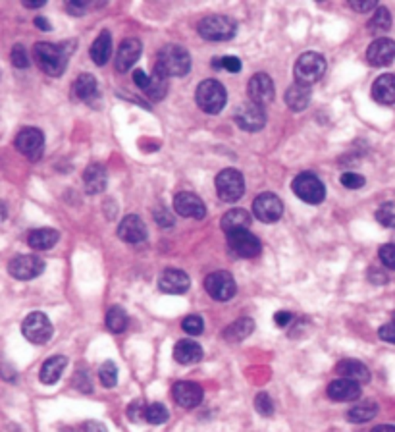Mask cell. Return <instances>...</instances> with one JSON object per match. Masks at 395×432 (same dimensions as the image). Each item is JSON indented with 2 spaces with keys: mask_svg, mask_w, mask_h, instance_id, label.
<instances>
[{
  "mask_svg": "<svg viewBox=\"0 0 395 432\" xmlns=\"http://www.w3.org/2000/svg\"><path fill=\"white\" fill-rule=\"evenodd\" d=\"M154 68L166 78H181L191 70V57L184 47L168 45L158 50Z\"/></svg>",
  "mask_w": 395,
  "mask_h": 432,
  "instance_id": "cell-1",
  "label": "cell"
},
{
  "mask_svg": "<svg viewBox=\"0 0 395 432\" xmlns=\"http://www.w3.org/2000/svg\"><path fill=\"white\" fill-rule=\"evenodd\" d=\"M33 58L39 64V68L47 75L58 78L66 72V64H68V50L62 48L60 45H52V43H35L33 47Z\"/></svg>",
  "mask_w": 395,
  "mask_h": 432,
  "instance_id": "cell-2",
  "label": "cell"
},
{
  "mask_svg": "<svg viewBox=\"0 0 395 432\" xmlns=\"http://www.w3.org/2000/svg\"><path fill=\"white\" fill-rule=\"evenodd\" d=\"M195 101L202 113L218 114L226 106L228 95L224 85L216 80H204L195 91Z\"/></svg>",
  "mask_w": 395,
  "mask_h": 432,
  "instance_id": "cell-3",
  "label": "cell"
},
{
  "mask_svg": "<svg viewBox=\"0 0 395 432\" xmlns=\"http://www.w3.org/2000/svg\"><path fill=\"white\" fill-rule=\"evenodd\" d=\"M326 72V60L318 52H305L295 62V80L303 85H313Z\"/></svg>",
  "mask_w": 395,
  "mask_h": 432,
  "instance_id": "cell-4",
  "label": "cell"
},
{
  "mask_svg": "<svg viewBox=\"0 0 395 432\" xmlns=\"http://www.w3.org/2000/svg\"><path fill=\"white\" fill-rule=\"evenodd\" d=\"M293 193L297 195L299 199L305 201L308 205H320L326 197V187L318 180V178L313 174V172H303L299 174L295 180H293Z\"/></svg>",
  "mask_w": 395,
  "mask_h": 432,
  "instance_id": "cell-5",
  "label": "cell"
},
{
  "mask_svg": "<svg viewBox=\"0 0 395 432\" xmlns=\"http://www.w3.org/2000/svg\"><path fill=\"white\" fill-rule=\"evenodd\" d=\"M235 33L237 24L228 16H209L199 24V35L207 41H230Z\"/></svg>",
  "mask_w": 395,
  "mask_h": 432,
  "instance_id": "cell-6",
  "label": "cell"
},
{
  "mask_svg": "<svg viewBox=\"0 0 395 432\" xmlns=\"http://www.w3.org/2000/svg\"><path fill=\"white\" fill-rule=\"evenodd\" d=\"M218 197L224 203H235L245 193V180L239 170L226 168L216 176Z\"/></svg>",
  "mask_w": 395,
  "mask_h": 432,
  "instance_id": "cell-7",
  "label": "cell"
},
{
  "mask_svg": "<svg viewBox=\"0 0 395 432\" xmlns=\"http://www.w3.org/2000/svg\"><path fill=\"white\" fill-rule=\"evenodd\" d=\"M22 334L35 345L47 344L52 338V322L45 312H31L22 322Z\"/></svg>",
  "mask_w": 395,
  "mask_h": 432,
  "instance_id": "cell-8",
  "label": "cell"
},
{
  "mask_svg": "<svg viewBox=\"0 0 395 432\" xmlns=\"http://www.w3.org/2000/svg\"><path fill=\"white\" fill-rule=\"evenodd\" d=\"M228 247L232 249L234 255L241 259H255L262 251L260 240L249 230H235L228 233Z\"/></svg>",
  "mask_w": 395,
  "mask_h": 432,
  "instance_id": "cell-9",
  "label": "cell"
},
{
  "mask_svg": "<svg viewBox=\"0 0 395 432\" xmlns=\"http://www.w3.org/2000/svg\"><path fill=\"white\" fill-rule=\"evenodd\" d=\"M204 289L212 299L216 301H230L237 291L234 276L226 271H218V273L209 274L204 278Z\"/></svg>",
  "mask_w": 395,
  "mask_h": 432,
  "instance_id": "cell-10",
  "label": "cell"
},
{
  "mask_svg": "<svg viewBox=\"0 0 395 432\" xmlns=\"http://www.w3.org/2000/svg\"><path fill=\"white\" fill-rule=\"evenodd\" d=\"M253 213L260 222L264 224H274L283 215V205L280 197L274 193H260L255 203H253Z\"/></svg>",
  "mask_w": 395,
  "mask_h": 432,
  "instance_id": "cell-11",
  "label": "cell"
},
{
  "mask_svg": "<svg viewBox=\"0 0 395 432\" xmlns=\"http://www.w3.org/2000/svg\"><path fill=\"white\" fill-rule=\"evenodd\" d=\"M8 271L16 280L27 282L43 274L45 263H43V259H39L37 255H20L10 261Z\"/></svg>",
  "mask_w": 395,
  "mask_h": 432,
  "instance_id": "cell-12",
  "label": "cell"
},
{
  "mask_svg": "<svg viewBox=\"0 0 395 432\" xmlns=\"http://www.w3.org/2000/svg\"><path fill=\"white\" fill-rule=\"evenodd\" d=\"M234 118L235 124L243 131H260V129L264 128V124H267L264 108L255 103H245L241 106H237Z\"/></svg>",
  "mask_w": 395,
  "mask_h": 432,
  "instance_id": "cell-13",
  "label": "cell"
},
{
  "mask_svg": "<svg viewBox=\"0 0 395 432\" xmlns=\"http://www.w3.org/2000/svg\"><path fill=\"white\" fill-rule=\"evenodd\" d=\"M16 149L29 160H39L45 149V136L37 128H25L16 136Z\"/></svg>",
  "mask_w": 395,
  "mask_h": 432,
  "instance_id": "cell-14",
  "label": "cell"
},
{
  "mask_svg": "<svg viewBox=\"0 0 395 432\" xmlns=\"http://www.w3.org/2000/svg\"><path fill=\"white\" fill-rule=\"evenodd\" d=\"M276 87L272 78L268 73H255L249 80V96L251 103L258 106H267L274 101Z\"/></svg>",
  "mask_w": 395,
  "mask_h": 432,
  "instance_id": "cell-15",
  "label": "cell"
},
{
  "mask_svg": "<svg viewBox=\"0 0 395 432\" xmlns=\"http://www.w3.org/2000/svg\"><path fill=\"white\" fill-rule=\"evenodd\" d=\"M174 208L179 216H186V218H195V220H201L207 215V207L201 201V197H197L195 193L181 192L174 197Z\"/></svg>",
  "mask_w": 395,
  "mask_h": 432,
  "instance_id": "cell-16",
  "label": "cell"
},
{
  "mask_svg": "<svg viewBox=\"0 0 395 432\" xmlns=\"http://www.w3.org/2000/svg\"><path fill=\"white\" fill-rule=\"evenodd\" d=\"M366 60L368 64L376 66V68L392 64L395 60V41L387 39V37H380L374 41L366 50Z\"/></svg>",
  "mask_w": 395,
  "mask_h": 432,
  "instance_id": "cell-17",
  "label": "cell"
},
{
  "mask_svg": "<svg viewBox=\"0 0 395 432\" xmlns=\"http://www.w3.org/2000/svg\"><path fill=\"white\" fill-rule=\"evenodd\" d=\"M172 396H174V401L178 405L186 409H193L202 401V388L197 382L186 380V382H178V384L174 386Z\"/></svg>",
  "mask_w": 395,
  "mask_h": 432,
  "instance_id": "cell-18",
  "label": "cell"
},
{
  "mask_svg": "<svg viewBox=\"0 0 395 432\" xmlns=\"http://www.w3.org/2000/svg\"><path fill=\"white\" fill-rule=\"evenodd\" d=\"M118 238L126 243H141L147 240L145 222L135 215H128L118 226Z\"/></svg>",
  "mask_w": 395,
  "mask_h": 432,
  "instance_id": "cell-19",
  "label": "cell"
},
{
  "mask_svg": "<svg viewBox=\"0 0 395 432\" xmlns=\"http://www.w3.org/2000/svg\"><path fill=\"white\" fill-rule=\"evenodd\" d=\"M139 57H141V43L137 39H126L116 55V70L121 73L128 72L137 62Z\"/></svg>",
  "mask_w": 395,
  "mask_h": 432,
  "instance_id": "cell-20",
  "label": "cell"
},
{
  "mask_svg": "<svg viewBox=\"0 0 395 432\" xmlns=\"http://www.w3.org/2000/svg\"><path fill=\"white\" fill-rule=\"evenodd\" d=\"M158 286H161L162 291L166 294H184L191 286V280L184 271H178V268H168L161 274V280H158Z\"/></svg>",
  "mask_w": 395,
  "mask_h": 432,
  "instance_id": "cell-21",
  "label": "cell"
},
{
  "mask_svg": "<svg viewBox=\"0 0 395 432\" xmlns=\"http://www.w3.org/2000/svg\"><path fill=\"white\" fill-rule=\"evenodd\" d=\"M336 373H338L341 378H347V380H353V382H359V384H364L371 380V370L368 367L361 363V361L355 359H343L339 361L336 365Z\"/></svg>",
  "mask_w": 395,
  "mask_h": 432,
  "instance_id": "cell-22",
  "label": "cell"
},
{
  "mask_svg": "<svg viewBox=\"0 0 395 432\" xmlns=\"http://www.w3.org/2000/svg\"><path fill=\"white\" fill-rule=\"evenodd\" d=\"M328 398L334 401H355L361 398V384L347 380V378H339L334 380L328 386Z\"/></svg>",
  "mask_w": 395,
  "mask_h": 432,
  "instance_id": "cell-23",
  "label": "cell"
},
{
  "mask_svg": "<svg viewBox=\"0 0 395 432\" xmlns=\"http://www.w3.org/2000/svg\"><path fill=\"white\" fill-rule=\"evenodd\" d=\"M83 182H85V187H87V193L91 195H97V193H103L106 187V182H108V176H106V168L100 164V162H93L85 168V174H83Z\"/></svg>",
  "mask_w": 395,
  "mask_h": 432,
  "instance_id": "cell-24",
  "label": "cell"
},
{
  "mask_svg": "<svg viewBox=\"0 0 395 432\" xmlns=\"http://www.w3.org/2000/svg\"><path fill=\"white\" fill-rule=\"evenodd\" d=\"M372 96L380 104H395V75L384 73L372 85Z\"/></svg>",
  "mask_w": 395,
  "mask_h": 432,
  "instance_id": "cell-25",
  "label": "cell"
},
{
  "mask_svg": "<svg viewBox=\"0 0 395 432\" xmlns=\"http://www.w3.org/2000/svg\"><path fill=\"white\" fill-rule=\"evenodd\" d=\"M58 240H60V233L54 228H37L27 236L29 247L37 249V251H49L57 245Z\"/></svg>",
  "mask_w": 395,
  "mask_h": 432,
  "instance_id": "cell-26",
  "label": "cell"
},
{
  "mask_svg": "<svg viewBox=\"0 0 395 432\" xmlns=\"http://www.w3.org/2000/svg\"><path fill=\"white\" fill-rule=\"evenodd\" d=\"M66 365H68V359H66L64 355H54V357L45 361L39 373L40 382L49 386L57 384L58 380H60V376H62V373H64Z\"/></svg>",
  "mask_w": 395,
  "mask_h": 432,
  "instance_id": "cell-27",
  "label": "cell"
},
{
  "mask_svg": "<svg viewBox=\"0 0 395 432\" xmlns=\"http://www.w3.org/2000/svg\"><path fill=\"white\" fill-rule=\"evenodd\" d=\"M308 103H311V87L308 85H303V83L295 81L291 87H288V91H285V104L290 106L293 113L305 110Z\"/></svg>",
  "mask_w": 395,
  "mask_h": 432,
  "instance_id": "cell-28",
  "label": "cell"
},
{
  "mask_svg": "<svg viewBox=\"0 0 395 432\" xmlns=\"http://www.w3.org/2000/svg\"><path fill=\"white\" fill-rule=\"evenodd\" d=\"M174 359L181 365H193L202 359V347L193 340H181L174 347Z\"/></svg>",
  "mask_w": 395,
  "mask_h": 432,
  "instance_id": "cell-29",
  "label": "cell"
},
{
  "mask_svg": "<svg viewBox=\"0 0 395 432\" xmlns=\"http://www.w3.org/2000/svg\"><path fill=\"white\" fill-rule=\"evenodd\" d=\"M251 215L245 210V208H232V210H228L226 215L222 216V222H220V226H222V230L224 232H235V230H247L251 226Z\"/></svg>",
  "mask_w": 395,
  "mask_h": 432,
  "instance_id": "cell-30",
  "label": "cell"
},
{
  "mask_svg": "<svg viewBox=\"0 0 395 432\" xmlns=\"http://www.w3.org/2000/svg\"><path fill=\"white\" fill-rule=\"evenodd\" d=\"M110 55H112V37L108 31H103L91 45V58L97 66H105L110 60Z\"/></svg>",
  "mask_w": 395,
  "mask_h": 432,
  "instance_id": "cell-31",
  "label": "cell"
},
{
  "mask_svg": "<svg viewBox=\"0 0 395 432\" xmlns=\"http://www.w3.org/2000/svg\"><path fill=\"white\" fill-rule=\"evenodd\" d=\"M253 330H255L253 319H237L224 330V340L232 342V344H239L245 338L251 336Z\"/></svg>",
  "mask_w": 395,
  "mask_h": 432,
  "instance_id": "cell-32",
  "label": "cell"
},
{
  "mask_svg": "<svg viewBox=\"0 0 395 432\" xmlns=\"http://www.w3.org/2000/svg\"><path fill=\"white\" fill-rule=\"evenodd\" d=\"M97 80L91 73H81L80 78L73 83V96L80 101H91L93 96L97 95Z\"/></svg>",
  "mask_w": 395,
  "mask_h": 432,
  "instance_id": "cell-33",
  "label": "cell"
},
{
  "mask_svg": "<svg viewBox=\"0 0 395 432\" xmlns=\"http://www.w3.org/2000/svg\"><path fill=\"white\" fill-rule=\"evenodd\" d=\"M168 93V78L162 75L156 68L151 73V81H149V87H147L145 95L151 99V101H162Z\"/></svg>",
  "mask_w": 395,
  "mask_h": 432,
  "instance_id": "cell-34",
  "label": "cell"
},
{
  "mask_svg": "<svg viewBox=\"0 0 395 432\" xmlns=\"http://www.w3.org/2000/svg\"><path fill=\"white\" fill-rule=\"evenodd\" d=\"M376 415H378V405L374 401H364L347 411V419L351 423H368Z\"/></svg>",
  "mask_w": 395,
  "mask_h": 432,
  "instance_id": "cell-35",
  "label": "cell"
},
{
  "mask_svg": "<svg viewBox=\"0 0 395 432\" xmlns=\"http://www.w3.org/2000/svg\"><path fill=\"white\" fill-rule=\"evenodd\" d=\"M128 312L124 311L121 307L114 305L110 307V311L106 312V329L110 330L112 334H120L124 330L128 329Z\"/></svg>",
  "mask_w": 395,
  "mask_h": 432,
  "instance_id": "cell-36",
  "label": "cell"
},
{
  "mask_svg": "<svg viewBox=\"0 0 395 432\" xmlns=\"http://www.w3.org/2000/svg\"><path fill=\"white\" fill-rule=\"evenodd\" d=\"M368 27H371L374 33H386L389 27H392V14L387 8H376L374 16L371 17L368 22Z\"/></svg>",
  "mask_w": 395,
  "mask_h": 432,
  "instance_id": "cell-37",
  "label": "cell"
},
{
  "mask_svg": "<svg viewBox=\"0 0 395 432\" xmlns=\"http://www.w3.org/2000/svg\"><path fill=\"white\" fill-rule=\"evenodd\" d=\"M98 378H100V384L105 388H114L118 382V367L114 365L112 361H106L98 368Z\"/></svg>",
  "mask_w": 395,
  "mask_h": 432,
  "instance_id": "cell-38",
  "label": "cell"
},
{
  "mask_svg": "<svg viewBox=\"0 0 395 432\" xmlns=\"http://www.w3.org/2000/svg\"><path fill=\"white\" fill-rule=\"evenodd\" d=\"M168 419V409L164 408L162 403H151V405L147 408V421L151 424H164Z\"/></svg>",
  "mask_w": 395,
  "mask_h": 432,
  "instance_id": "cell-39",
  "label": "cell"
},
{
  "mask_svg": "<svg viewBox=\"0 0 395 432\" xmlns=\"http://www.w3.org/2000/svg\"><path fill=\"white\" fill-rule=\"evenodd\" d=\"M376 220L386 228H395V203H384L376 210Z\"/></svg>",
  "mask_w": 395,
  "mask_h": 432,
  "instance_id": "cell-40",
  "label": "cell"
},
{
  "mask_svg": "<svg viewBox=\"0 0 395 432\" xmlns=\"http://www.w3.org/2000/svg\"><path fill=\"white\" fill-rule=\"evenodd\" d=\"M181 329L186 330L187 334H191V336H199V334H202V330H204V320H202L199 315H189V317H186L184 322H181Z\"/></svg>",
  "mask_w": 395,
  "mask_h": 432,
  "instance_id": "cell-41",
  "label": "cell"
},
{
  "mask_svg": "<svg viewBox=\"0 0 395 432\" xmlns=\"http://www.w3.org/2000/svg\"><path fill=\"white\" fill-rule=\"evenodd\" d=\"M255 408H257V411L262 417L274 415V403H272V398L267 392H260L255 398Z\"/></svg>",
  "mask_w": 395,
  "mask_h": 432,
  "instance_id": "cell-42",
  "label": "cell"
},
{
  "mask_svg": "<svg viewBox=\"0 0 395 432\" xmlns=\"http://www.w3.org/2000/svg\"><path fill=\"white\" fill-rule=\"evenodd\" d=\"M128 417L131 423H141L147 419V408L143 405V401H131L128 408Z\"/></svg>",
  "mask_w": 395,
  "mask_h": 432,
  "instance_id": "cell-43",
  "label": "cell"
},
{
  "mask_svg": "<svg viewBox=\"0 0 395 432\" xmlns=\"http://www.w3.org/2000/svg\"><path fill=\"white\" fill-rule=\"evenodd\" d=\"M10 58H12V64L16 68H27L29 66V57H27V50H25L24 45H14Z\"/></svg>",
  "mask_w": 395,
  "mask_h": 432,
  "instance_id": "cell-44",
  "label": "cell"
},
{
  "mask_svg": "<svg viewBox=\"0 0 395 432\" xmlns=\"http://www.w3.org/2000/svg\"><path fill=\"white\" fill-rule=\"evenodd\" d=\"M378 257L380 261L384 263V266H387V268H392V271H395V245H392V243H386V245H382L378 251Z\"/></svg>",
  "mask_w": 395,
  "mask_h": 432,
  "instance_id": "cell-45",
  "label": "cell"
},
{
  "mask_svg": "<svg viewBox=\"0 0 395 432\" xmlns=\"http://www.w3.org/2000/svg\"><path fill=\"white\" fill-rule=\"evenodd\" d=\"M341 184L347 189H361L364 185V178L357 172H345V174H341Z\"/></svg>",
  "mask_w": 395,
  "mask_h": 432,
  "instance_id": "cell-46",
  "label": "cell"
},
{
  "mask_svg": "<svg viewBox=\"0 0 395 432\" xmlns=\"http://www.w3.org/2000/svg\"><path fill=\"white\" fill-rule=\"evenodd\" d=\"M220 66L230 73H237L241 72V60L237 57H224L220 58Z\"/></svg>",
  "mask_w": 395,
  "mask_h": 432,
  "instance_id": "cell-47",
  "label": "cell"
},
{
  "mask_svg": "<svg viewBox=\"0 0 395 432\" xmlns=\"http://www.w3.org/2000/svg\"><path fill=\"white\" fill-rule=\"evenodd\" d=\"M154 218H156V222L162 226V228H168V226H174V216L170 215L168 208H156L154 210Z\"/></svg>",
  "mask_w": 395,
  "mask_h": 432,
  "instance_id": "cell-48",
  "label": "cell"
},
{
  "mask_svg": "<svg viewBox=\"0 0 395 432\" xmlns=\"http://www.w3.org/2000/svg\"><path fill=\"white\" fill-rule=\"evenodd\" d=\"M349 6L357 10V12H371V10L378 6V2H376V0H351Z\"/></svg>",
  "mask_w": 395,
  "mask_h": 432,
  "instance_id": "cell-49",
  "label": "cell"
},
{
  "mask_svg": "<svg viewBox=\"0 0 395 432\" xmlns=\"http://www.w3.org/2000/svg\"><path fill=\"white\" fill-rule=\"evenodd\" d=\"M378 336L382 338L384 342H387V344L395 345V324L394 322H392V324H384V326H380Z\"/></svg>",
  "mask_w": 395,
  "mask_h": 432,
  "instance_id": "cell-50",
  "label": "cell"
},
{
  "mask_svg": "<svg viewBox=\"0 0 395 432\" xmlns=\"http://www.w3.org/2000/svg\"><path fill=\"white\" fill-rule=\"evenodd\" d=\"M133 81H135V85H137L139 89L147 91V87H149V81H151V75H149L145 70H135V72H133Z\"/></svg>",
  "mask_w": 395,
  "mask_h": 432,
  "instance_id": "cell-51",
  "label": "cell"
},
{
  "mask_svg": "<svg viewBox=\"0 0 395 432\" xmlns=\"http://www.w3.org/2000/svg\"><path fill=\"white\" fill-rule=\"evenodd\" d=\"M291 320H293V315H291L290 311H278L274 315L276 326H280V329H285V326L290 324Z\"/></svg>",
  "mask_w": 395,
  "mask_h": 432,
  "instance_id": "cell-52",
  "label": "cell"
},
{
  "mask_svg": "<svg viewBox=\"0 0 395 432\" xmlns=\"http://www.w3.org/2000/svg\"><path fill=\"white\" fill-rule=\"evenodd\" d=\"M68 12L70 14H73V16H81L83 12H85V8H87V2H83V0H75V2H68Z\"/></svg>",
  "mask_w": 395,
  "mask_h": 432,
  "instance_id": "cell-53",
  "label": "cell"
},
{
  "mask_svg": "<svg viewBox=\"0 0 395 432\" xmlns=\"http://www.w3.org/2000/svg\"><path fill=\"white\" fill-rule=\"evenodd\" d=\"M81 432H108V431H106V426L103 423H97V421H89V423L83 424Z\"/></svg>",
  "mask_w": 395,
  "mask_h": 432,
  "instance_id": "cell-54",
  "label": "cell"
},
{
  "mask_svg": "<svg viewBox=\"0 0 395 432\" xmlns=\"http://www.w3.org/2000/svg\"><path fill=\"white\" fill-rule=\"evenodd\" d=\"M368 278H371L374 284H386L387 282V276L384 273H380V271H371V274H368Z\"/></svg>",
  "mask_w": 395,
  "mask_h": 432,
  "instance_id": "cell-55",
  "label": "cell"
},
{
  "mask_svg": "<svg viewBox=\"0 0 395 432\" xmlns=\"http://www.w3.org/2000/svg\"><path fill=\"white\" fill-rule=\"evenodd\" d=\"M35 25H37L39 29H45V31H50V29H52V25H50L43 16L35 17Z\"/></svg>",
  "mask_w": 395,
  "mask_h": 432,
  "instance_id": "cell-56",
  "label": "cell"
},
{
  "mask_svg": "<svg viewBox=\"0 0 395 432\" xmlns=\"http://www.w3.org/2000/svg\"><path fill=\"white\" fill-rule=\"evenodd\" d=\"M47 2L45 0H25L24 6L25 8H40V6H45Z\"/></svg>",
  "mask_w": 395,
  "mask_h": 432,
  "instance_id": "cell-57",
  "label": "cell"
},
{
  "mask_svg": "<svg viewBox=\"0 0 395 432\" xmlns=\"http://www.w3.org/2000/svg\"><path fill=\"white\" fill-rule=\"evenodd\" d=\"M371 432H395L394 424H380V426H374Z\"/></svg>",
  "mask_w": 395,
  "mask_h": 432,
  "instance_id": "cell-58",
  "label": "cell"
},
{
  "mask_svg": "<svg viewBox=\"0 0 395 432\" xmlns=\"http://www.w3.org/2000/svg\"><path fill=\"white\" fill-rule=\"evenodd\" d=\"M6 218H8V208H6V205L0 201V222H2V220H6Z\"/></svg>",
  "mask_w": 395,
  "mask_h": 432,
  "instance_id": "cell-59",
  "label": "cell"
},
{
  "mask_svg": "<svg viewBox=\"0 0 395 432\" xmlns=\"http://www.w3.org/2000/svg\"><path fill=\"white\" fill-rule=\"evenodd\" d=\"M62 432H75V431H72V429H68V431H62Z\"/></svg>",
  "mask_w": 395,
  "mask_h": 432,
  "instance_id": "cell-60",
  "label": "cell"
},
{
  "mask_svg": "<svg viewBox=\"0 0 395 432\" xmlns=\"http://www.w3.org/2000/svg\"><path fill=\"white\" fill-rule=\"evenodd\" d=\"M394 324H395V312H394Z\"/></svg>",
  "mask_w": 395,
  "mask_h": 432,
  "instance_id": "cell-61",
  "label": "cell"
}]
</instances>
